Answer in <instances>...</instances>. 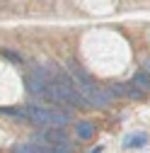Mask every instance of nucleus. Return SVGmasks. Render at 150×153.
<instances>
[{
  "mask_svg": "<svg viewBox=\"0 0 150 153\" xmlns=\"http://www.w3.org/2000/svg\"><path fill=\"white\" fill-rule=\"evenodd\" d=\"M145 73H150V59H145Z\"/></svg>",
  "mask_w": 150,
  "mask_h": 153,
  "instance_id": "obj_13",
  "label": "nucleus"
},
{
  "mask_svg": "<svg viewBox=\"0 0 150 153\" xmlns=\"http://www.w3.org/2000/svg\"><path fill=\"white\" fill-rule=\"evenodd\" d=\"M104 151V146H97V148H92V153H102Z\"/></svg>",
  "mask_w": 150,
  "mask_h": 153,
  "instance_id": "obj_12",
  "label": "nucleus"
},
{
  "mask_svg": "<svg viewBox=\"0 0 150 153\" xmlns=\"http://www.w3.org/2000/svg\"><path fill=\"white\" fill-rule=\"evenodd\" d=\"M41 153H73L75 146L73 141H65V143H56V146H39Z\"/></svg>",
  "mask_w": 150,
  "mask_h": 153,
  "instance_id": "obj_5",
  "label": "nucleus"
},
{
  "mask_svg": "<svg viewBox=\"0 0 150 153\" xmlns=\"http://www.w3.org/2000/svg\"><path fill=\"white\" fill-rule=\"evenodd\" d=\"M126 97H131V100H140V97H143V90H138V88H131V85H126Z\"/></svg>",
  "mask_w": 150,
  "mask_h": 153,
  "instance_id": "obj_11",
  "label": "nucleus"
},
{
  "mask_svg": "<svg viewBox=\"0 0 150 153\" xmlns=\"http://www.w3.org/2000/svg\"><path fill=\"white\" fill-rule=\"evenodd\" d=\"M75 131H78V139H82V141H90L92 136H95V124H92V122H78Z\"/></svg>",
  "mask_w": 150,
  "mask_h": 153,
  "instance_id": "obj_4",
  "label": "nucleus"
},
{
  "mask_svg": "<svg viewBox=\"0 0 150 153\" xmlns=\"http://www.w3.org/2000/svg\"><path fill=\"white\" fill-rule=\"evenodd\" d=\"M27 119L29 124L36 126H46V129H63L65 124H70V112L68 109H49V107H36V105H27Z\"/></svg>",
  "mask_w": 150,
  "mask_h": 153,
  "instance_id": "obj_1",
  "label": "nucleus"
},
{
  "mask_svg": "<svg viewBox=\"0 0 150 153\" xmlns=\"http://www.w3.org/2000/svg\"><path fill=\"white\" fill-rule=\"evenodd\" d=\"M3 56H5V59H10L12 63H22V61H24V59H22V53L10 51V49H3Z\"/></svg>",
  "mask_w": 150,
  "mask_h": 153,
  "instance_id": "obj_10",
  "label": "nucleus"
},
{
  "mask_svg": "<svg viewBox=\"0 0 150 153\" xmlns=\"http://www.w3.org/2000/svg\"><path fill=\"white\" fill-rule=\"evenodd\" d=\"M0 114H7V117H15V119L29 122V119H27V109H24V107H0Z\"/></svg>",
  "mask_w": 150,
  "mask_h": 153,
  "instance_id": "obj_7",
  "label": "nucleus"
},
{
  "mask_svg": "<svg viewBox=\"0 0 150 153\" xmlns=\"http://www.w3.org/2000/svg\"><path fill=\"white\" fill-rule=\"evenodd\" d=\"M148 143V134L138 131V134H128L124 139V148H143Z\"/></svg>",
  "mask_w": 150,
  "mask_h": 153,
  "instance_id": "obj_3",
  "label": "nucleus"
},
{
  "mask_svg": "<svg viewBox=\"0 0 150 153\" xmlns=\"http://www.w3.org/2000/svg\"><path fill=\"white\" fill-rule=\"evenodd\" d=\"M131 83H133L138 90H150V73H145V71H138V73H133Z\"/></svg>",
  "mask_w": 150,
  "mask_h": 153,
  "instance_id": "obj_6",
  "label": "nucleus"
},
{
  "mask_svg": "<svg viewBox=\"0 0 150 153\" xmlns=\"http://www.w3.org/2000/svg\"><path fill=\"white\" fill-rule=\"evenodd\" d=\"M12 153H41V151H39V146H34V143H15Z\"/></svg>",
  "mask_w": 150,
  "mask_h": 153,
  "instance_id": "obj_8",
  "label": "nucleus"
},
{
  "mask_svg": "<svg viewBox=\"0 0 150 153\" xmlns=\"http://www.w3.org/2000/svg\"><path fill=\"white\" fill-rule=\"evenodd\" d=\"M51 83H53V80H51L49 68L34 66V68L24 75V85H27V90H29L32 95H39V97H44V92H46V88H49Z\"/></svg>",
  "mask_w": 150,
  "mask_h": 153,
  "instance_id": "obj_2",
  "label": "nucleus"
},
{
  "mask_svg": "<svg viewBox=\"0 0 150 153\" xmlns=\"http://www.w3.org/2000/svg\"><path fill=\"white\" fill-rule=\"evenodd\" d=\"M109 95H111V97H126V85L124 83H114L111 90H109Z\"/></svg>",
  "mask_w": 150,
  "mask_h": 153,
  "instance_id": "obj_9",
  "label": "nucleus"
}]
</instances>
